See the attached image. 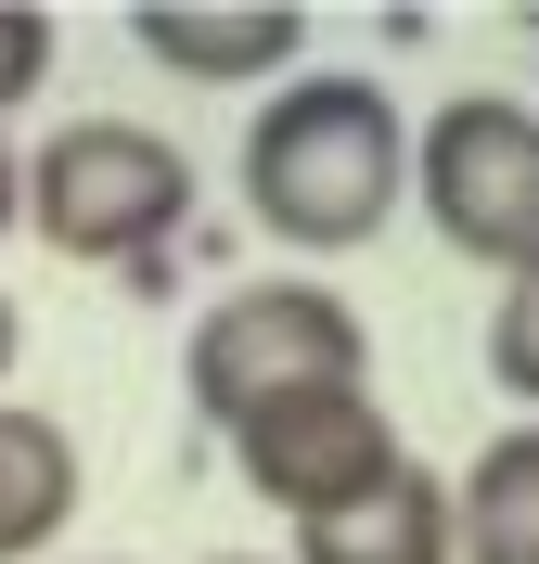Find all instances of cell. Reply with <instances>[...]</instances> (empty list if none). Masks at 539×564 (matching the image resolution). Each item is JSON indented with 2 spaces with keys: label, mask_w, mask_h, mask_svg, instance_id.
Segmentation results:
<instances>
[{
  "label": "cell",
  "mask_w": 539,
  "mask_h": 564,
  "mask_svg": "<svg viewBox=\"0 0 539 564\" xmlns=\"http://www.w3.org/2000/svg\"><path fill=\"white\" fill-rule=\"evenodd\" d=\"M180 386H193V411L231 436V423L283 411V398H309V386H373V334H359V308L334 282L270 270V282L206 295L193 347H180Z\"/></svg>",
  "instance_id": "3"
},
{
  "label": "cell",
  "mask_w": 539,
  "mask_h": 564,
  "mask_svg": "<svg viewBox=\"0 0 539 564\" xmlns=\"http://www.w3.org/2000/svg\"><path fill=\"white\" fill-rule=\"evenodd\" d=\"M411 206V116L386 77L295 65L270 104L245 116V218L295 257H359Z\"/></svg>",
  "instance_id": "1"
},
{
  "label": "cell",
  "mask_w": 539,
  "mask_h": 564,
  "mask_svg": "<svg viewBox=\"0 0 539 564\" xmlns=\"http://www.w3.org/2000/svg\"><path fill=\"white\" fill-rule=\"evenodd\" d=\"M488 372H502V398H527V411H539V257H527V270H502V308H488Z\"/></svg>",
  "instance_id": "10"
},
{
  "label": "cell",
  "mask_w": 539,
  "mask_h": 564,
  "mask_svg": "<svg viewBox=\"0 0 539 564\" xmlns=\"http://www.w3.org/2000/svg\"><path fill=\"white\" fill-rule=\"evenodd\" d=\"M129 52L168 65V77H193V90H283V77L309 65V13H283V0H257V13L142 0V13H129Z\"/></svg>",
  "instance_id": "6"
},
{
  "label": "cell",
  "mask_w": 539,
  "mask_h": 564,
  "mask_svg": "<svg viewBox=\"0 0 539 564\" xmlns=\"http://www.w3.org/2000/svg\"><path fill=\"white\" fill-rule=\"evenodd\" d=\"M0 231H26V141L0 129Z\"/></svg>",
  "instance_id": "12"
},
{
  "label": "cell",
  "mask_w": 539,
  "mask_h": 564,
  "mask_svg": "<svg viewBox=\"0 0 539 564\" xmlns=\"http://www.w3.org/2000/svg\"><path fill=\"white\" fill-rule=\"evenodd\" d=\"M13 359H26V321H13V295H0V386H13Z\"/></svg>",
  "instance_id": "13"
},
{
  "label": "cell",
  "mask_w": 539,
  "mask_h": 564,
  "mask_svg": "<svg viewBox=\"0 0 539 564\" xmlns=\"http://www.w3.org/2000/svg\"><path fill=\"white\" fill-rule=\"evenodd\" d=\"M218 449L245 462V488L283 513V527H322V513H347L359 488H386L398 462V423H386V398L373 386H309V398H283V411H257V423H231Z\"/></svg>",
  "instance_id": "5"
},
{
  "label": "cell",
  "mask_w": 539,
  "mask_h": 564,
  "mask_svg": "<svg viewBox=\"0 0 539 564\" xmlns=\"http://www.w3.org/2000/svg\"><path fill=\"white\" fill-rule=\"evenodd\" d=\"M283 564H450V475L436 462H398L386 488H359L347 513L295 527Z\"/></svg>",
  "instance_id": "7"
},
{
  "label": "cell",
  "mask_w": 539,
  "mask_h": 564,
  "mask_svg": "<svg viewBox=\"0 0 539 564\" xmlns=\"http://www.w3.org/2000/svg\"><path fill=\"white\" fill-rule=\"evenodd\" d=\"M206 564H270V552H206Z\"/></svg>",
  "instance_id": "14"
},
{
  "label": "cell",
  "mask_w": 539,
  "mask_h": 564,
  "mask_svg": "<svg viewBox=\"0 0 539 564\" xmlns=\"http://www.w3.org/2000/svg\"><path fill=\"white\" fill-rule=\"evenodd\" d=\"M411 206L450 257L475 270H527L539 257V104L514 90H450L411 129Z\"/></svg>",
  "instance_id": "4"
},
{
  "label": "cell",
  "mask_w": 539,
  "mask_h": 564,
  "mask_svg": "<svg viewBox=\"0 0 539 564\" xmlns=\"http://www.w3.org/2000/svg\"><path fill=\"white\" fill-rule=\"evenodd\" d=\"M26 231L77 270H142L193 231V154L142 116H65L26 154Z\"/></svg>",
  "instance_id": "2"
},
{
  "label": "cell",
  "mask_w": 539,
  "mask_h": 564,
  "mask_svg": "<svg viewBox=\"0 0 539 564\" xmlns=\"http://www.w3.org/2000/svg\"><path fill=\"white\" fill-rule=\"evenodd\" d=\"M450 564H539V423L488 436L450 488Z\"/></svg>",
  "instance_id": "9"
},
{
  "label": "cell",
  "mask_w": 539,
  "mask_h": 564,
  "mask_svg": "<svg viewBox=\"0 0 539 564\" xmlns=\"http://www.w3.org/2000/svg\"><path fill=\"white\" fill-rule=\"evenodd\" d=\"M52 52H65V26H52V13H13V0H0V129H13V116L39 104Z\"/></svg>",
  "instance_id": "11"
},
{
  "label": "cell",
  "mask_w": 539,
  "mask_h": 564,
  "mask_svg": "<svg viewBox=\"0 0 539 564\" xmlns=\"http://www.w3.org/2000/svg\"><path fill=\"white\" fill-rule=\"evenodd\" d=\"M77 500H90L77 436L52 411H26V398H0V564H39L77 527Z\"/></svg>",
  "instance_id": "8"
}]
</instances>
